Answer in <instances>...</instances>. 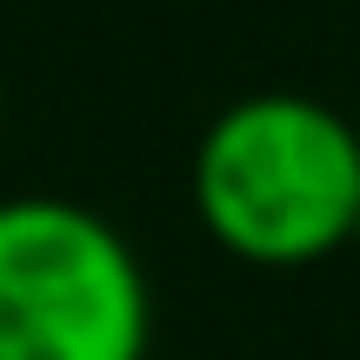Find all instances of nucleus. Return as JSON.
Masks as SVG:
<instances>
[{"instance_id":"nucleus-1","label":"nucleus","mask_w":360,"mask_h":360,"mask_svg":"<svg viewBox=\"0 0 360 360\" xmlns=\"http://www.w3.org/2000/svg\"><path fill=\"white\" fill-rule=\"evenodd\" d=\"M200 227L247 267H314L360 240V134L294 87L233 101L193 154Z\"/></svg>"},{"instance_id":"nucleus-4","label":"nucleus","mask_w":360,"mask_h":360,"mask_svg":"<svg viewBox=\"0 0 360 360\" xmlns=\"http://www.w3.org/2000/svg\"><path fill=\"white\" fill-rule=\"evenodd\" d=\"M354 134H360V114H354Z\"/></svg>"},{"instance_id":"nucleus-3","label":"nucleus","mask_w":360,"mask_h":360,"mask_svg":"<svg viewBox=\"0 0 360 360\" xmlns=\"http://www.w3.org/2000/svg\"><path fill=\"white\" fill-rule=\"evenodd\" d=\"M0 120H7V87H0Z\"/></svg>"},{"instance_id":"nucleus-2","label":"nucleus","mask_w":360,"mask_h":360,"mask_svg":"<svg viewBox=\"0 0 360 360\" xmlns=\"http://www.w3.org/2000/svg\"><path fill=\"white\" fill-rule=\"evenodd\" d=\"M154 300L127 233L60 193L0 200V360H147Z\"/></svg>"}]
</instances>
